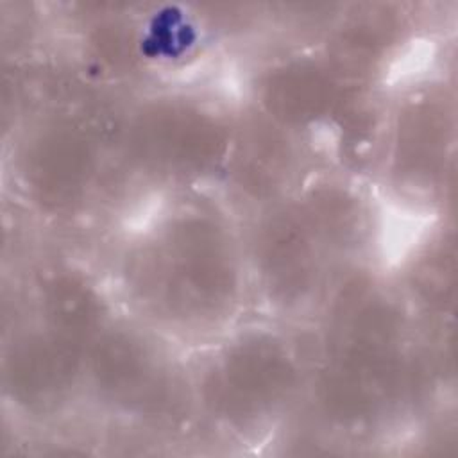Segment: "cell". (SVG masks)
I'll return each mask as SVG.
<instances>
[{"label": "cell", "instance_id": "1", "mask_svg": "<svg viewBox=\"0 0 458 458\" xmlns=\"http://www.w3.org/2000/svg\"><path fill=\"white\" fill-rule=\"evenodd\" d=\"M98 245L118 310L184 356L254 315L243 220L216 188L168 191Z\"/></svg>", "mask_w": 458, "mask_h": 458}, {"label": "cell", "instance_id": "2", "mask_svg": "<svg viewBox=\"0 0 458 458\" xmlns=\"http://www.w3.org/2000/svg\"><path fill=\"white\" fill-rule=\"evenodd\" d=\"M118 97L68 89L14 111L4 138V190L18 215L48 231L93 229L113 165Z\"/></svg>", "mask_w": 458, "mask_h": 458}, {"label": "cell", "instance_id": "3", "mask_svg": "<svg viewBox=\"0 0 458 458\" xmlns=\"http://www.w3.org/2000/svg\"><path fill=\"white\" fill-rule=\"evenodd\" d=\"M315 360V329L252 315L186 354L199 429L240 447L276 442L299 419Z\"/></svg>", "mask_w": 458, "mask_h": 458}, {"label": "cell", "instance_id": "4", "mask_svg": "<svg viewBox=\"0 0 458 458\" xmlns=\"http://www.w3.org/2000/svg\"><path fill=\"white\" fill-rule=\"evenodd\" d=\"M225 72L163 79L123 93L113 113L114 161L159 191L216 188L242 109L236 68L229 77Z\"/></svg>", "mask_w": 458, "mask_h": 458}, {"label": "cell", "instance_id": "5", "mask_svg": "<svg viewBox=\"0 0 458 458\" xmlns=\"http://www.w3.org/2000/svg\"><path fill=\"white\" fill-rule=\"evenodd\" d=\"M84 411L156 437L199 429L186 356L118 311L86 347Z\"/></svg>", "mask_w": 458, "mask_h": 458}, {"label": "cell", "instance_id": "6", "mask_svg": "<svg viewBox=\"0 0 458 458\" xmlns=\"http://www.w3.org/2000/svg\"><path fill=\"white\" fill-rule=\"evenodd\" d=\"M386 91V125L372 186L406 218L444 220L454 150V88L442 59Z\"/></svg>", "mask_w": 458, "mask_h": 458}, {"label": "cell", "instance_id": "7", "mask_svg": "<svg viewBox=\"0 0 458 458\" xmlns=\"http://www.w3.org/2000/svg\"><path fill=\"white\" fill-rule=\"evenodd\" d=\"M242 220L254 315L315 329L338 267L290 197Z\"/></svg>", "mask_w": 458, "mask_h": 458}, {"label": "cell", "instance_id": "8", "mask_svg": "<svg viewBox=\"0 0 458 458\" xmlns=\"http://www.w3.org/2000/svg\"><path fill=\"white\" fill-rule=\"evenodd\" d=\"M236 81L247 107L306 143L317 159L344 106L358 89H367L351 84L317 38L306 36L247 54L243 64H236Z\"/></svg>", "mask_w": 458, "mask_h": 458}, {"label": "cell", "instance_id": "9", "mask_svg": "<svg viewBox=\"0 0 458 458\" xmlns=\"http://www.w3.org/2000/svg\"><path fill=\"white\" fill-rule=\"evenodd\" d=\"M2 340V401L16 426L57 428L84 413L86 349L21 308Z\"/></svg>", "mask_w": 458, "mask_h": 458}, {"label": "cell", "instance_id": "10", "mask_svg": "<svg viewBox=\"0 0 458 458\" xmlns=\"http://www.w3.org/2000/svg\"><path fill=\"white\" fill-rule=\"evenodd\" d=\"M16 301L34 320L84 349L118 315L95 258L73 247H47L16 265Z\"/></svg>", "mask_w": 458, "mask_h": 458}, {"label": "cell", "instance_id": "11", "mask_svg": "<svg viewBox=\"0 0 458 458\" xmlns=\"http://www.w3.org/2000/svg\"><path fill=\"white\" fill-rule=\"evenodd\" d=\"M313 150L277 129L242 100L234 143L216 190L243 218L288 199L308 170Z\"/></svg>", "mask_w": 458, "mask_h": 458}]
</instances>
